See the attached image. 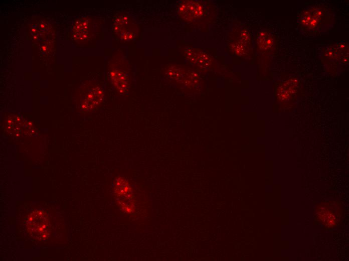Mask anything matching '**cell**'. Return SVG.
Segmentation results:
<instances>
[{
  "label": "cell",
  "mask_w": 349,
  "mask_h": 261,
  "mask_svg": "<svg viewBox=\"0 0 349 261\" xmlns=\"http://www.w3.org/2000/svg\"><path fill=\"white\" fill-rule=\"evenodd\" d=\"M108 76L112 86L121 95H127L129 91L131 76L128 61L120 51L112 57L108 64Z\"/></svg>",
  "instance_id": "cell-1"
},
{
  "label": "cell",
  "mask_w": 349,
  "mask_h": 261,
  "mask_svg": "<svg viewBox=\"0 0 349 261\" xmlns=\"http://www.w3.org/2000/svg\"><path fill=\"white\" fill-rule=\"evenodd\" d=\"M178 14L184 20L192 22L203 16V6L201 3L197 1H184L179 7Z\"/></svg>",
  "instance_id": "cell-6"
},
{
  "label": "cell",
  "mask_w": 349,
  "mask_h": 261,
  "mask_svg": "<svg viewBox=\"0 0 349 261\" xmlns=\"http://www.w3.org/2000/svg\"><path fill=\"white\" fill-rule=\"evenodd\" d=\"M104 97L103 88L98 84L92 83L82 93L79 102V108L83 112H91L102 103Z\"/></svg>",
  "instance_id": "cell-4"
},
{
  "label": "cell",
  "mask_w": 349,
  "mask_h": 261,
  "mask_svg": "<svg viewBox=\"0 0 349 261\" xmlns=\"http://www.w3.org/2000/svg\"><path fill=\"white\" fill-rule=\"evenodd\" d=\"M96 24L91 17H84L77 20L72 29L73 37L78 42H85L92 38L96 31Z\"/></svg>",
  "instance_id": "cell-5"
},
{
  "label": "cell",
  "mask_w": 349,
  "mask_h": 261,
  "mask_svg": "<svg viewBox=\"0 0 349 261\" xmlns=\"http://www.w3.org/2000/svg\"><path fill=\"white\" fill-rule=\"evenodd\" d=\"M27 230L35 239L41 241L47 238L51 230L48 216L45 212L37 210L32 212L27 221Z\"/></svg>",
  "instance_id": "cell-2"
},
{
  "label": "cell",
  "mask_w": 349,
  "mask_h": 261,
  "mask_svg": "<svg viewBox=\"0 0 349 261\" xmlns=\"http://www.w3.org/2000/svg\"><path fill=\"white\" fill-rule=\"evenodd\" d=\"M113 28L117 37L125 42L134 40L138 33V26L135 22L130 16L126 14H120L115 18Z\"/></svg>",
  "instance_id": "cell-3"
},
{
  "label": "cell",
  "mask_w": 349,
  "mask_h": 261,
  "mask_svg": "<svg viewBox=\"0 0 349 261\" xmlns=\"http://www.w3.org/2000/svg\"><path fill=\"white\" fill-rule=\"evenodd\" d=\"M114 192L119 197H123L124 195L129 198L131 195L132 188L126 179L118 177L114 182Z\"/></svg>",
  "instance_id": "cell-7"
}]
</instances>
